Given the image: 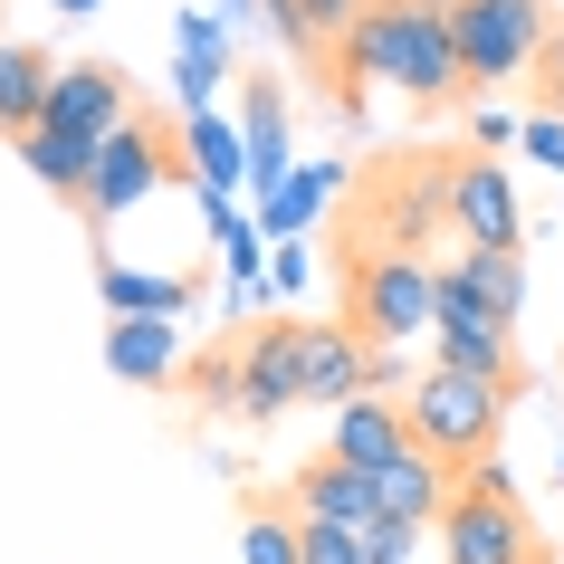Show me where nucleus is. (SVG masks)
<instances>
[{
  "label": "nucleus",
  "mask_w": 564,
  "mask_h": 564,
  "mask_svg": "<svg viewBox=\"0 0 564 564\" xmlns=\"http://www.w3.org/2000/svg\"><path fill=\"white\" fill-rule=\"evenodd\" d=\"M316 77L335 87V116H364V77H383L421 106V116H449V106H469V67H459V39H449V10L441 0H373L355 10V30L335 39Z\"/></svg>",
  "instance_id": "nucleus-1"
},
{
  "label": "nucleus",
  "mask_w": 564,
  "mask_h": 564,
  "mask_svg": "<svg viewBox=\"0 0 564 564\" xmlns=\"http://www.w3.org/2000/svg\"><path fill=\"white\" fill-rule=\"evenodd\" d=\"M459 153L469 144H392L355 173V210L335 239H364V249H402V259H431V239L449 230V192H459Z\"/></svg>",
  "instance_id": "nucleus-2"
},
{
  "label": "nucleus",
  "mask_w": 564,
  "mask_h": 564,
  "mask_svg": "<svg viewBox=\"0 0 564 564\" xmlns=\"http://www.w3.org/2000/svg\"><path fill=\"white\" fill-rule=\"evenodd\" d=\"M335 288H345V316L373 355H392L402 335L431 326V297H441V268L402 259V249H364V239H335Z\"/></svg>",
  "instance_id": "nucleus-3"
},
{
  "label": "nucleus",
  "mask_w": 564,
  "mask_h": 564,
  "mask_svg": "<svg viewBox=\"0 0 564 564\" xmlns=\"http://www.w3.org/2000/svg\"><path fill=\"white\" fill-rule=\"evenodd\" d=\"M402 421H412V449H431L441 469L469 478L478 459H498L507 392H498V383H478V373H449V364H431V373L402 392Z\"/></svg>",
  "instance_id": "nucleus-4"
},
{
  "label": "nucleus",
  "mask_w": 564,
  "mask_h": 564,
  "mask_svg": "<svg viewBox=\"0 0 564 564\" xmlns=\"http://www.w3.org/2000/svg\"><path fill=\"white\" fill-rule=\"evenodd\" d=\"M441 555L449 564H555V545L535 527V507L517 498V478H507L498 459H478V469L459 478L449 517H441Z\"/></svg>",
  "instance_id": "nucleus-5"
},
{
  "label": "nucleus",
  "mask_w": 564,
  "mask_h": 564,
  "mask_svg": "<svg viewBox=\"0 0 564 564\" xmlns=\"http://www.w3.org/2000/svg\"><path fill=\"white\" fill-rule=\"evenodd\" d=\"M182 173H192V163H182V124L153 116V106H134V116L96 144V182H87V210H77V220H87V230H116L134 202H153V192L182 182Z\"/></svg>",
  "instance_id": "nucleus-6"
},
{
  "label": "nucleus",
  "mask_w": 564,
  "mask_h": 564,
  "mask_svg": "<svg viewBox=\"0 0 564 564\" xmlns=\"http://www.w3.org/2000/svg\"><path fill=\"white\" fill-rule=\"evenodd\" d=\"M441 10H449V39H459L469 87H517V77H535L545 39H555V10L545 0H441Z\"/></svg>",
  "instance_id": "nucleus-7"
},
{
  "label": "nucleus",
  "mask_w": 564,
  "mask_h": 564,
  "mask_svg": "<svg viewBox=\"0 0 564 564\" xmlns=\"http://www.w3.org/2000/svg\"><path fill=\"white\" fill-rule=\"evenodd\" d=\"M431 364H449V373H478V383H498L507 402L527 392V355H517V326H498L488 306L459 288L441 268V297H431Z\"/></svg>",
  "instance_id": "nucleus-8"
},
{
  "label": "nucleus",
  "mask_w": 564,
  "mask_h": 564,
  "mask_svg": "<svg viewBox=\"0 0 564 564\" xmlns=\"http://www.w3.org/2000/svg\"><path fill=\"white\" fill-rule=\"evenodd\" d=\"M306 402V373H297V316H249L230 335V412L239 421H278Z\"/></svg>",
  "instance_id": "nucleus-9"
},
{
  "label": "nucleus",
  "mask_w": 564,
  "mask_h": 564,
  "mask_svg": "<svg viewBox=\"0 0 564 564\" xmlns=\"http://www.w3.org/2000/svg\"><path fill=\"white\" fill-rule=\"evenodd\" d=\"M297 373H306V402H326V412L383 392V355L355 326H326V316H297Z\"/></svg>",
  "instance_id": "nucleus-10"
},
{
  "label": "nucleus",
  "mask_w": 564,
  "mask_h": 564,
  "mask_svg": "<svg viewBox=\"0 0 564 564\" xmlns=\"http://www.w3.org/2000/svg\"><path fill=\"white\" fill-rule=\"evenodd\" d=\"M124 116H134V77H124L116 58H67L58 67V87H48V124H58V134L106 144Z\"/></svg>",
  "instance_id": "nucleus-11"
},
{
  "label": "nucleus",
  "mask_w": 564,
  "mask_h": 564,
  "mask_svg": "<svg viewBox=\"0 0 564 564\" xmlns=\"http://www.w3.org/2000/svg\"><path fill=\"white\" fill-rule=\"evenodd\" d=\"M278 498L297 507L306 527H355V535H364V527H383V507H373V478H364L355 459H335V449H316V459H297Z\"/></svg>",
  "instance_id": "nucleus-12"
},
{
  "label": "nucleus",
  "mask_w": 564,
  "mask_h": 564,
  "mask_svg": "<svg viewBox=\"0 0 564 564\" xmlns=\"http://www.w3.org/2000/svg\"><path fill=\"white\" fill-rule=\"evenodd\" d=\"M449 230H459V249H517V230H527V210H517V192H507V163H488L478 144L459 153Z\"/></svg>",
  "instance_id": "nucleus-13"
},
{
  "label": "nucleus",
  "mask_w": 564,
  "mask_h": 564,
  "mask_svg": "<svg viewBox=\"0 0 564 564\" xmlns=\"http://www.w3.org/2000/svg\"><path fill=\"white\" fill-rule=\"evenodd\" d=\"M449 498H459V469H441L431 449H402V459H383V469H373V507H383L392 527H412V535L441 527Z\"/></svg>",
  "instance_id": "nucleus-14"
},
{
  "label": "nucleus",
  "mask_w": 564,
  "mask_h": 564,
  "mask_svg": "<svg viewBox=\"0 0 564 564\" xmlns=\"http://www.w3.org/2000/svg\"><path fill=\"white\" fill-rule=\"evenodd\" d=\"M48 87H58V58L39 39H0V134L10 144L48 124Z\"/></svg>",
  "instance_id": "nucleus-15"
},
{
  "label": "nucleus",
  "mask_w": 564,
  "mask_h": 564,
  "mask_svg": "<svg viewBox=\"0 0 564 564\" xmlns=\"http://www.w3.org/2000/svg\"><path fill=\"white\" fill-rule=\"evenodd\" d=\"M335 459H355L364 478L383 469V459H402V449H412V421H402V402H392V392H364V402H345V412H335Z\"/></svg>",
  "instance_id": "nucleus-16"
},
{
  "label": "nucleus",
  "mask_w": 564,
  "mask_h": 564,
  "mask_svg": "<svg viewBox=\"0 0 564 564\" xmlns=\"http://www.w3.org/2000/svg\"><path fill=\"white\" fill-rule=\"evenodd\" d=\"M106 373L134 383V392H163V383L182 373L173 326H163V316H116V326H106Z\"/></svg>",
  "instance_id": "nucleus-17"
},
{
  "label": "nucleus",
  "mask_w": 564,
  "mask_h": 564,
  "mask_svg": "<svg viewBox=\"0 0 564 564\" xmlns=\"http://www.w3.org/2000/svg\"><path fill=\"white\" fill-rule=\"evenodd\" d=\"M441 268L498 316V326H517V306H527V249H459V259H441Z\"/></svg>",
  "instance_id": "nucleus-18"
},
{
  "label": "nucleus",
  "mask_w": 564,
  "mask_h": 564,
  "mask_svg": "<svg viewBox=\"0 0 564 564\" xmlns=\"http://www.w3.org/2000/svg\"><path fill=\"white\" fill-rule=\"evenodd\" d=\"M239 564H306V527L288 498H268V488L239 498Z\"/></svg>",
  "instance_id": "nucleus-19"
},
{
  "label": "nucleus",
  "mask_w": 564,
  "mask_h": 564,
  "mask_svg": "<svg viewBox=\"0 0 564 564\" xmlns=\"http://www.w3.org/2000/svg\"><path fill=\"white\" fill-rule=\"evenodd\" d=\"M20 163H30L48 192H58L67 210H87V182H96V144H77V134H58V124H39V134H20Z\"/></svg>",
  "instance_id": "nucleus-20"
},
{
  "label": "nucleus",
  "mask_w": 564,
  "mask_h": 564,
  "mask_svg": "<svg viewBox=\"0 0 564 564\" xmlns=\"http://www.w3.org/2000/svg\"><path fill=\"white\" fill-rule=\"evenodd\" d=\"M182 297H192L182 278H124V268H106V306L116 316H173Z\"/></svg>",
  "instance_id": "nucleus-21"
},
{
  "label": "nucleus",
  "mask_w": 564,
  "mask_h": 564,
  "mask_svg": "<svg viewBox=\"0 0 564 564\" xmlns=\"http://www.w3.org/2000/svg\"><path fill=\"white\" fill-rule=\"evenodd\" d=\"M517 144H527L535 163H555V173H564V116H527V124H517Z\"/></svg>",
  "instance_id": "nucleus-22"
},
{
  "label": "nucleus",
  "mask_w": 564,
  "mask_h": 564,
  "mask_svg": "<svg viewBox=\"0 0 564 564\" xmlns=\"http://www.w3.org/2000/svg\"><path fill=\"white\" fill-rule=\"evenodd\" d=\"M355 10H373V0H355Z\"/></svg>",
  "instance_id": "nucleus-23"
},
{
  "label": "nucleus",
  "mask_w": 564,
  "mask_h": 564,
  "mask_svg": "<svg viewBox=\"0 0 564 564\" xmlns=\"http://www.w3.org/2000/svg\"><path fill=\"white\" fill-rule=\"evenodd\" d=\"M77 10H87V0H77Z\"/></svg>",
  "instance_id": "nucleus-24"
}]
</instances>
